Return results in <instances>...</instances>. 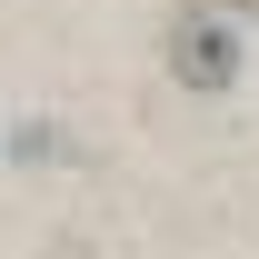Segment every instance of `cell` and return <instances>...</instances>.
Masks as SVG:
<instances>
[{
  "mask_svg": "<svg viewBox=\"0 0 259 259\" xmlns=\"http://www.w3.org/2000/svg\"><path fill=\"white\" fill-rule=\"evenodd\" d=\"M190 10H209V20H249L259 0H190Z\"/></svg>",
  "mask_w": 259,
  "mask_h": 259,
  "instance_id": "cell-2",
  "label": "cell"
},
{
  "mask_svg": "<svg viewBox=\"0 0 259 259\" xmlns=\"http://www.w3.org/2000/svg\"><path fill=\"white\" fill-rule=\"evenodd\" d=\"M160 60H169V80L190 100H220V90H239V20H209V10H180L160 30Z\"/></svg>",
  "mask_w": 259,
  "mask_h": 259,
  "instance_id": "cell-1",
  "label": "cell"
}]
</instances>
